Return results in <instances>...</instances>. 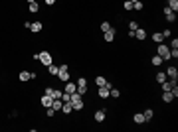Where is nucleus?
I'll use <instances>...</instances> for the list:
<instances>
[{
    "label": "nucleus",
    "mask_w": 178,
    "mask_h": 132,
    "mask_svg": "<svg viewBox=\"0 0 178 132\" xmlns=\"http://www.w3.org/2000/svg\"><path fill=\"white\" fill-rule=\"evenodd\" d=\"M28 10H30L32 14H36L38 10H40V4H38V2H30V4H28Z\"/></svg>",
    "instance_id": "obj_21"
},
{
    "label": "nucleus",
    "mask_w": 178,
    "mask_h": 132,
    "mask_svg": "<svg viewBox=\"0 0 178 132\" xmlns=\"http://www.w3.org/2000/svg\"><path fill=\"white\" fill-rule=\"evenodd\" d=\"M44 4H46V6H53V4H56V0H44Z\"/></svg>",
    "instance_id": "obj_34"
},
{
    "label": "nucleus",
    "mask_w": 178,
    "mask_h": 132,
    "mask_svg": "<svg viewBox=\"0 0 178 132\" xmlns=\"http://www.w3.org/2000/svg\"><path fill=\"white\" fill-rule=\"evenodd\" d=\"M164 16H166V22H174V20H176V12H168Z\"/></svg>",
    "instance_id": "obj_26"
},
{
    "label": "nucleus",
    "mask_w": 178,
    "mask_h": 132,
    "mask_svg": "<svg viewBox=\"0 0 178 132\" xmlns=\"http://www.w3.org/2000/svg\"><path fill=\"white\" fill-rule=\"evenodd\" d=\"M38 61L42 63V65H52L53 63V57H52V53L50 51H40V53H38Z\"/></svg>",
    "instance_id": "obj_2"
},
{
    "label": "nucleus",
    "mask_w": 178,
    "mask_h": 132,
    "mask_svg": "<svg viewBox=\"0 0 178 132\" xmlns=\"http://www.w3.org/2000/svg\"><path fill=\"white\" fill-rule=\"evenodd\" d=\"M105 110H107V109H99V110H95V114H93L95 122H103V120H105V117H107Z\"/></svg>",
    "instance_id": "obj_5"
},
{
    "label": "nucleus",
    "mask_w": 178,
    "mask_h": 132,
    "mask_svg": "<svg viewBox=\"0 0 178 132\" xmlns=\"http://www.w3.org/2000/svg\"><path fill=\"white\" fill-rule=\"evenodd\" d=\"M168 8L172 12H178V0H168Z\"/></svg>",
    "instance_id": "obj_24"
},
{
    "label": "nucleus",
    "mask_w": 178,
    "mask_h": 132,
    "mask_svg": "<svg viewBox=\"0 0 178 132\" xmlns=\"http://www.w3.org/2000/svg\"><path fill=\"white\" fill-rule=\"evenodd\" d=\"M135 38L141 40V41L147 40V32H144V28H137V30H135Z\"/></svg>",
    "instance_id": "obj_10"
},
{
    "label": "nucleus",
    "mask_w": 178,
    "mask_h": 132,
    "mask_svg": "<svg viewBox=\"0 0 178 132\" xmlns=\"http://www.w3.org/2000/svg\"><path fill=\"white\" fill-rule=\"evenodd\" d=\"M162 101L164 103H172V101H174V97H172L170 91H162Z\"/></svg>",
    "instance_id": "obj_20"
},
{
    "label": "nucleus",
    "mask_w": 178,
    "mask_h": 132,
    "mask_svg": "<svg viewBox=\"0 0 178 132\" xmlns=\"http://www.w3.org/2000/svg\"><path fill=\"white\" fill-rule=\"evenodd\" d=\"M77 91V83H71V79H69V81H66V93H75Z\"/></svg>",
    "instance_id": "obj_11"
},
{
    "label": "nucleus",
    "mask_w": 178,
    "mask_h": 132,
    "mask_svg": "<svg viewBox=\"0 0 178 132\" xmlns=\"http://www.w3.org/2000/svg\"><path fill=\"white\" fill-rule=\"evenodd\" d=\"M143 117H144V122H148V120H153V117H154V110L153 109H144Z\"/></svg>",
    "instance_id": "obj_14"
},
{
    "label": "nucleus",
    "mask_w": 178,
    "mask_h": 132,
    "mask_svg": "<svg viewBox=\"0 0 178 132\" xmlns=\"http://www.w3.org/2000/svg\"><path fill=\"white\" fill-rule=\"evenodd\" d=\"M30 79H32V73H30V71H20V73H18V81H20V83H28Z\"/></svg>",
    "instance_id": "obj_7"
},
{
    "label": "nucleus",
    "mask_w": 178,
    "mask_h": 132,
    "mask_svg": "<svg viewBox=\"0 0 178 132\" xmlns=\"http://www.w3.org/2000/svg\"><path fill=\"white\" fill-rule=\"evenodd\" d=\"M164 73H166V77H168V79H178V69H176L174 65H170Z\"/></svg>",
    "instance_id": "obj_9"
},
{
    "label": "nucleus",
    "mask_w": 178,
    "mask_h": 132,
    "mask_svg": "<svg viewBox=\"0 0 178 132\" xmlns=\"http://www.w3.org/2000/svg\"><path fill=\"white\" fill-rule=\"evenodd\" d=\"M105 83H107V79H105L103 75H99V77H95V85H97V87H103V85H105Z\"/></svg>",
    "instance_id": "obj_22"
},
{
    "label": "nucleus",
    "mask_w": 178,
    "mask_h": 132,
    "mask_svg": "<svg viewBox=\"0 0 178 132\" xmlns=\"http://www.w3.org/2000/svg\"><path fill=\"white\" fill-rule=\"evenodd\" d=\"M137 28H139V24L135 22V20H133V22H129V30H131V32H135Z\"/></svg>",
    "instance_id": "obj_30"
},
{
    "label": "nucleus",
    "mask_w": 178,
    "mask_h": 132,
    "mask_svg": "<svg viewBox=\"0 0 178 132\" xmlns=\"http://www.w3.org/2000/svg\"><path fill=\"white\" fill-rule=\"evenodd\" d=\"M109 91H111V89L109 87H97V95H99V97L101 99H109Z\"/></svg>",
    "instance_id": "obj_8"
},
{
    "label": "nucleus",
    "mask_w": 178,
    "mask_h": 132,
    "mask_svg": "<svg viewBox=\"0 0 178 132\" xmlns=\"http://www.w3.org/2000/svg\"><path fill=\"white\" fill-rule=\"evenodd\" d=\"M133 120H135V124H144V117H143V113H135Z\"/></svg>",
    "instance_id": "obj_19"
},
{
    "label": "nucleus",
    "mask_w": 178,
    "mask_h": 132,
    "mask_svg": "<svg viewBox=\"0 0 178 132\" xmlns=\"http://www.w3.org/2000/svg\"><path fill=\"white\" fill-rule=\"evenodd\" d=\"M62 93H63V91H59V89H53V93H52V99H62Z\"/></svg>",
    "instance_id": "obj_27"
},
{
    "label": "nucleus",
    "mask_w": 178,
    "mask_h": 132,
    "mask_svg": "<svg viewBox=\"0 0 178 132\" xmlns=\"http://www.w3.org/2000/svg\"><path fill=\"white\" fill-rule=\"evenodd\" d=\"M46 114H48V117H53V114H56V110H53L52 107H48V109H46Z\"/></svg>",
    "instance_id": "obj_31"
},
{
    "label": "nucleus",
    "mask_w": 178,
    "mask_h": 132,
    "mask_svg": "<svg viewBox=\"0 0 178 132\" xmlns=\"http://www.w3.org/2000/svg\"><path fill=\"white\" fill-rule=\"evenodd\" d=\"M123 8H125L127 12H129V10H133V2H131V0H125V4H123Z\"/></svg>",
    "instance_id": "obj_29"
},
{
    "label": "nucleus",
    "mask_w": 178,
    "mask_h": 132,
    "mask_svg": "<svg viewBox=\"0 0 178 132\" xmlns=\"http://www.w3.org/2000/svg\"><path fill=\"white\" fill-rule=\"evenodd\" d=\"M77 93L81 95V97L87 93V79H85V77H79L77 79Z\"/></svg>",
    "instance_id": "obj_4"
},
{
    "label": "nucleus",
    "mask_w": 178,
    "mask_h": 132,
    "mask_svg": "<svg viewBox=\"0 0 178 132\" xmlns=\"http://www.w3.org/2000/svg\"><path fill=\"white\" fill-rule=\"evenodd\" d=\"M69 101H71V95L63 91V93H62V103H69Z\"/></svg>",
    "instance_id": "obj_25"
},
{
    "label": "nucleus",
    "mask_w": 178,
    "mask_h": 132,
    "mask_svg": "<svg viewBox=\"0 0 178 132\" xmlns=\"http://www.w3.org/2000/svg\"><path fill=\"white\" fill-rule=\"evenodd\" d=\"M57 79H59L62 83H66V81H69V79H71V77H69V65H67V63H62V65H59Z\"/></svg>",
    "instance_id": "obj_1"
},
{
    "label": "nucleus",
    "mask_w": 178,
    "mask_h": 132,
    "mask_svg": "<svg viewBox=\"0 0 178 132\" xmlns=\"http://www.w3.org/2000/svg\"><path fill=\"white\" fill-rule=\"evenodd\" d=\"M62 113H63V114H71V113H73L71 103H63V104H62Z\"/></svg>",
    "instance_id": "obj_16"
},
{
    "label": "nucleus",
    "mask_w": 178,
    "mask_h": 132,
    "mask_svg": "<svg viewBox=\"0 0 178 132\" xmlns=\"http://www.w3.org/2000/svg\"><path fill=\"white\" fill-rule=\"evenodd\" d=\"M111 30V24L109 22H101V32H109Z\"/></svg>",
    "instance_id": "obj_28"
},
{
    "label": "nucleus",
    "mask_w": 178,
    "mask_h": 132,
    "mask_svg": "<svg viewBox=\"0 0 178 132\" xmlns=\"http://www.w3.org/2000/svg\"><path fill=\"white\" fill-rule=\"evenodd\" d=\"M153 41H154V44H162V41H164L162 32H154V34H153Z\"/></svg>",
    "instance_id": "obj_17"
},
{
    "label": "nucleus",
    "mask_w": 178,
    "mask_h": 132,
    "mask_svg": "<svg viewBox=\"0 0 178 132\" xmlns=\"http://www.w3.org/2000/svg\"><path fill=\"white\" fill-rule=\"evenodd\" d=\"M168 47H178V38H172V41H170Z\"/></svg>",
    "instance_id": "obj_32"
},
{
    "label": "nucleus",
    "mask_w": 178,
    "mask_h": 132,
    "mask_svg": "<svg viewBox=\"0 0 178 132\" xmlns=\"http://www.w3.org/2000/svg\"><path fill=\"white\" fill-rule=\"evenodd\" d=\"M131 2H139V0H131Z\"/></svg>",
    "instance_id": "obj_37"
},
{
    "label": "nucleus",
    "mask_w": 178,
    "mask_h": 132,
    "mask_svg": "<svg viewBox=\"0 0 178 132\" xmlns=\"http://www.w3.org/2000/svg\"><path fill=\"white\" fill-rule=\"evenodd\" d=\"M26 2H28V4H30V2H38V0H26Z\"/></svg>",
    "instance_id": "obj_36"
},
{
    "label": "nucleus",
    "mask_w": 178,
    "mask_h": 132,
    "mask_svg": "<svg viewBox=\"0 0 178 132\" xmlns=\"http://www.w3.org/2000/svg\"><path fill=\"white\" fill-rule=\"evenodd\" d=\"M170 36H172L170 30H162V38H170Z\"/></svg>",
    "instance_id": "obj_33"
},
{
    "label": "nucleus",
    "mask_w": 178,
    "mask_h": 132,
    "mask_svg": "<svg viewBox=\"0 0 178 132\" xmlns=\"http://www.w3.org/2000/svg\"><path fill=\"white\" fill-rule=\"evenodd\" d=\"M166 79H168V77H166L164 71H158V73H156V81H158V83H164Z\"/></svg>",
    "instance_id": "obj_23"
},
{
    "label": "nucleus",
    "mask_w": 178,
    "mask_h": 132,
    "mask_svg": "<svg viewBox=\"0 0 178 132\" xmlns=\"http://www.w3.org/2000/svg\"><path fill=\"white\" fill-rule=\"evenodd\" d=\"M150 63H153L154 67H160V65L164 63V59H162V57H160L158 53H156V55H153V59H150Z\"/></svg>",
    "instance_id": "obj_15"
},
{
    "label": "nucleus",
    "mask_w": 178,
    "mask_h": 132,
    "mask_svg": "<svg viewBox=\"0 0 178 132\" xmlns=\"http://www.w3.org/2000/svg\"><path fill=\"white\" fill-rule=\"evenodd\" d=\"M42 28H44V24H42V22H32V24H30L32 34H38V32H42Z\"/></svg>",
    "instance_id": "obj_13"
},
{
    "label": "nucleus",
    "mask_w": 178,
    "mask_h": 132,
    "mask_svg": "<svg viewBox=\"0 0 178 132\" xmlns=\"http://www.w3.org/2000/svg\"><path fill=\"white\" fill-rule=\"evenodd\" d=\"M48 71H50V75L57 77V71H59V65H56V63H52V65H48Z\"/></svg>",
    "instance_id": "obj_18"
},
{
    "label": "nucleus",
    "mask_w": 178,
    "mask_h": 132,
    "mask_svg": "<svg viewBox=\"0 0 178 132\" xmlns=\"http://www.w3.org/2000/svg\"><path fill=\"white\" fill-rule=\"evenodd\" d=\"M158 55L162 57L164 61H168V59H170V47L166 45L164 41H162V44H158Z\"/></svg>",
    "instance_id": "obj_3"
},
{
    "label": "nucleus",
    "mask_w": 178,
    "mask_h": 132,
    "mask_svg": "<svg viewBox=\"0 0 178 132\" xmlns=\"http://www.w3.org/2000/svg\"><path fill=\"white\" fill-rule=\"evenodd\" d=\"M52 93H53V87H46V95H50V97H52Z\"/></svg>",
    "instance_id": "obj_35"
},
{
    "label": "nucleus",
    "mask_w": 178,
    "mask_h": 132,
    "mask_svg": "<svg viewBox=\"0 0 178 132\" xmlns=\"http://www.w3.org/2000/svg\"><path fill=\"white\" fill-rule=\"evenodd\" d=\"M52 101H53V99L50 97V95H42V97H40V104H42V107H44V109H48V107H52Z\"/></svg>",
    "instance_id": "obj_6"
},
{
    "label": "nucleus",
    "mask_w": 178,
    "mask_h": 132,
    "mask_svg": "<svg viewBox=\"0 0 178 132\" xmlns=\"http://www.w3.org/2000/svg\"><path fill=\"white\" fill-rule=\"evenodd\" d=\"M103 38H105V41H107V44H111V41L113 40H115V30H109V32H103Z\"/></svg>",
    "instance_id": "obj_12"
}]
</instances>
